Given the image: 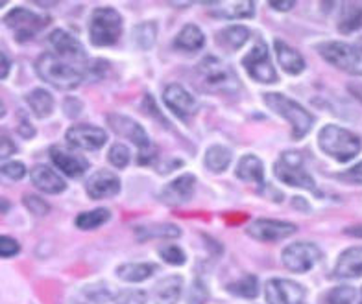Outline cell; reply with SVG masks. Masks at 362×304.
I'll return each instance as SVG.
<instances>
[{
	"label": "cell",
	"instance_id": "46",
	"mask_svg": "<svg viewBox=\"0 0 362 304\" xmlns=\"http://www.w3.org/2000/svg\"><path fill=\"white\" fill-rule=\"evenodd\" d=\"M15 144L11 142L10 138H4V137H0V161H4V159L11 157L15 153Z\"/></svg>",
	"mask_w": 362,
	"mask_h": 304
},
{
	"label": "cell",
	"instance_id": "23",
	"mask_svg": "<svg viewBox=\"0 0 362 304\" xmlns=\"http://www.w3.org/2000/svg\"><path fill=\"white\" fill-rule=\"evenodd\" d=\"M183 290V279L180 275H170L156 284L152 299L156 304H176Z\"/></svg>",
	"mask_w": 362,
	"mask_h": 304
},
{
	"label": "cell",
	"instance_id": "38",
	"mask_svg": "<svg viewBox=\"0 0 362 304\" xmlns=\"http://www.w3.org/2000/svg\"><path fill=\"white\" fill-rule=\"evenodd\" d=\"M23 205L34 216H47L48 212H50V205H48L43 197H39V195L26 194L23 197Z\"/></svg>",
	"mask_w": 362,
	"mask_h": 304
},
{
	"label": "cell",
	"instance_id": "16",
	"mask_svg": "<svg viewBox=\"0 0 362 304\" xmlns=\"http://www.w3.org/2000/svg\"><path fill=\"white\" fill-rule=\"evenodd\" d=\"M86 190L90 200H107L120 192V179L110 170H96L87 179Z\"/></svg>",
	"mask_w": 362,
	"mask_h": 304
},
{
	"label": "cell",
	"instance_id": "35",
	"mask_svg": "<svg viewBox=\"0 0 362 304\" xmlns=\"http://www.w3.org/2000/svg\"><path fill=\"white\" fill-rule=\"evenodd\" d=\"M229 293L237 295V297H244V299H255L259 295V281L255 275H246L244 279L237 282L226 286Z\"/></svg>",
	"mask_w": 362,
	"mask_h": 304
},
{
	"label": "cell",
	"instance_id": "54",
	"mask_svg": "<svg viewBox=\"0 0 362 304\" xmlns=\"http://www.w3.org/2000/svg\"><path fill=\"white\" fill-rule=\"evenodd\" d=\"M2 6H6V0H0V8H2Z\"/></svg>",
	"mask_w": 362,
	"mask_h": 304
},
{
	"label": "cell",
	"instance_id": "4",
	"mask_svg": "<svg viewBox=\"0 0 362 304\" xmlns=\"http://www.w3.org/2000/svg\"><path fill=\"white\" fill-rule=\"evenodd\" d=\"M196 74L200 78L202 87L216 95H235L240 89L233 68L215 56L204 57L196 67Z\"/></svg>",
	"mask_w": 362,
	"mask_h": 304
},
{
	"label": "cell",
	"instance_id": "15",
	"mask_svg": "<svg viewBox=\"0 0 362 304\" xmlns=\"http://www.w3.org/2000/svg\"><path fill=\"white\" fill-rule=\"evenodd\" d=\"M67 142L74 147H80V150H87V152H95V150H100L102 146L107 140V135L102 128H96V126L90 124H76L69 128Z\"/></svg>",
	"mask_w": 362,
	"mask_h": 304
},
{
	"label": "cell",
	"instance_id": "22",
	"mask_svg": "<svg viewBox=\"0 0 362 304\" xmlns=\"http://www.w3.org/2000/svg\"><path fill=\"white\" fill-rule=\"evenodd\" d=\"M339 279H361L362 276V245L349 248L342 253L334 266Z\"/></svg>",
	"mask_w": 362,
	"mask_h": 304
},
{
	"label": "cell",
	"instance_id": "9",
	"mask_svg": "<svg viewBox=\"0 0 362 304\" xmlns=\"http://www.w3.org/2000/svg\"><path fill=\"white\" fill-rule=\"evenodd\" d=\"M48 23H50L48 17L34 13V11L26 10V8H15L4 17V24L10 30H13L15 37L21 43L35 37Z\"/></svg>",
	"mask_w": 362,
	"mask_h": 304
},
{
	"label": "cell",
	"instance_id": "31",
	"mask_svg": "<svg viewBox=\"0 0 362 304\" xmlns=\"http://www.w3.org/2000/svg\"><path fill=\"white\" fill-rule=\"evenodd\" d=\"M362 28V8L355 2L344 4L342 15L339 20V32L344 35L353 34Z\"/></svg>",
	"mask_w": 362,
	"mask_h": 304
},
{
	"label": "cell",
	"instance_id": "30",
	"mask_svg": "<svg viewBox=\"0 0 362 304\" xmlns=\"http://www.w3.org/2000/svg\"><path fill=\"white\" fill-rule=\"evenodd\" d=\"M26 104L37 118H47L54 111V96L45 89H34L26 95Z\"/></svg>",
	"mask_w": 362,
	"mask_h": 304
},
{
	"label": "cell",
	"instance_id": "14",
	"mask_svg": "<svg viewBox=\"0 0 362 304\" xmlns=\"http://www.w3.org/2000/svg\"><path fill=\"white\" fill-rule=\"evenodd\" d=\"M268 304H305V288L286 279H272L267 288Z\"/></svg>",
	"mask_w": 362,
	"mask_h": 304
},
{
	"label": "cell",
	"instance_id": "8",
	"mask_svg": "<svg viewBox=\"0 0 362 304\" xmlns=\"http://www.w3.org/2000/svg\"><path fill=\"white\" fill-rule=\"evenodd\" d=\"M320 56L324 57L329 65L334 68L351 74V76H362V50L342 41H327L318 44Z\"/></svg>",
	"mask_w": 362,
	"mask_h": 304
},
{
	"label": "cell",
	"instance_id": "49",
	"mask_svg": "<svg viewBox=\"0 0 362 304\" xmlns=\"http://www.w3.org/2000/svg\"><path fill=\"white\" fill-rule=\"evenodd\" d=\"M10 68H11L10 59H8L4 54L0 52V80H6V78H8V74H10Z\"/></svg>",
	"mask_w": 362,
	"mask_h": 304
},
{
	"label": "cell",
	"instance_id": "7",
	"mask_svg": "<svg viewBox=\"0 0 362 304\" xmlns=\"http://www.w3.org/2000/svg\"><path fill=\"white\" fill-rule=\"evenodd\" d=\"M122 34V17L113 8H96L90 13L89 39L95 47H111Z\"/></svg>",
	"mask_w": 362,
	"mask_h": 304
},
{
	"label": "cell",
	"instance_id": "41",
	"mask_svg": "<svg viewBox=\"0 0 362 304\" xmlns=\"http://www.w3.org/2000/svg\"><path fill=\"white\" fill-rule=\"evenodd\" d=\"M209 300V290L202 281H194L187 295V304H207Z\"/></svg>",
	"mask_w": 362,
	"mask_h": 304
},
{
	"label": "cell",
	"instance_id": "11",
	"mask_svg": "<svg viewBox=\"0 0 362 304\" xmlns=\"http://www.w3.org/2000/svg\"><path fill=\"white\" fill-rule=\"evenodd\" d=\"M243 67L259 83H276L277 72L270 61V54L264 43H259L243 57Z\"/></svg>",
	"mask_w": 362,
	"mask_h": 304
},
{
	"label": "cell",
	"instance_id": "45",
	"mask_svg": "<svg viewBox=\"0 0 362 304\" xmlns=\"http://www.w3.org/2000/svg\"><path fill=\"white\" fill-rule=\"evenodd\" d=\"M81 109H83V104L78 98H74V96H69L67 100L63 102V113L67 114L69 118H76L78 114L81 113Z\"/></svg>",
	"mask_w": 362,
	"mask_h": 304
},
{
	"label": "cell",
	"instance_id": "44",
	"mask_svg": "<svg viewBox=\"0 0 362 304\" xmlns=\"http://www.w3.org/2000/svg\"><path fill=\"white\" fill-rule=\"evenodd\" d=\"M340 181H346V183H353V185H362V161L358 162V164H355L353 168H349V170L342 171V174H339Z\"/></svg>",
	"mask_w": 362,
	"mask_h": 304
},
{
	"label": "cell",
	"instance_id": "6",
	"mask_svg": "<svg viewBox=\"0 0 362 304\" xmlns=\"http://www.w3.org/2000/svg\"><path fill=\"white\" fill-rule=\"evenodd\" d=\"M274 174L281 183L294 188H303L313 194H318V186L315 179L309 176V171L303 168V155L300 152H283L279 161L274 164Z\"/></svg>",
	"mask_w": 362,
	"mask_h": 304
},
{
	"label": "cell",
	"instance_id": "20",
	"mask_svg": "<svg viewBox=\"0 0 362 304\" xmlns=\"http://www.w3.org/2000/svg\"><path fill=\"white\" fill-rule=\"evenodd\" d=\"M30 177H32L35 188H39L45 194H62L67 188V183L57 176L52 168L45 166V164H35L30 171Z\"/></svg>",
	"mask_w": 362,
	"mask_h": 304
},
{
	"label": "cell",
	"instance_id": "55",
	"mask_svg": "<svg viewBox=\"0 0 362 304\" xmlns=\"http://www.w3.org/2000/svg\"><path fill=\"white\" fill-rule=\"evenodd\" d=\"M361 293H362V290H361Z\"/></svg>",
	"mask_w": 362,
	"mask_h": 304
},
{
	"label": "cell",
	"instance_id": "5",
	"mask_svg": "<svg viewBox=\"0 0 362 304\" xmlns=\"http://www.w3.org/2000/svg\"><path fill=\"white\" fill-rule=\"evenodd\" d=\"M107 124L119 137L129 138L139 147V162L141 164H148V162H152L153 159L158 157L156 144H152L143 126L137 124L134 118H129L126 114L111 113L107 114Z\"/></svg>",
	"mask_w": 362,
	"mask_h": 304
},
{
	"label": "cell",
	"instance_id": "36",
	"mask_svg": "<svg viewBox=\"0 0 362 304\" xmlns=\"http://www.w3.org/2000/svg\"><path fill=\"white\" fill-rule=\"evenodd\" d=\"M355 297H357V291L353 290L351 286H339V288H333L327 295L329 304H353L355 303Z\"/></svg>",
	"mask_w": 362,
	"mask_h": 304
},
{
	"label": "cell",
	"instance_id": "28",
	"mask_svg": "<svg viewBox=\"0 0 362 304\" xmlns=\"http://www.w3.org/2000/svg\"><path fill=\"white\" fill-rule=\"evenodd\" d=\"M205 44V35L196 24H187L181 28L180 34L176 35V41H174V47L180 48V50H187V52H196L204 48Z\"/></svg>",
	"mask_w": 362,
	"mask_h": 304
},
{
	"label": "cell",
	"instance_id": "37",
	"mask_svg": "<svg viewBox=\"0 0 362 304\" xmlns=\"http://www.w3.org/2000/svg\"><path fill=\"white\" fill-rule=\"evenodd\" d=\"M129 150L126 144L122 142H117L111 146L110 153H107V159H110V162L113 164L115 168H126L129 164Z\"/></svg>",
	"mask_w": 362,
	"mask_h": 304
},
{
	"label": "cell",
	"instance_id": "34",
	"mask_svg": "<svg viewBox=\"0 0 362 304\" xmlns=\"http://www.w3.org/2000/svg\"><path fill=\"white\" fill-rule=\"evenodd\" d=\"M158 39V24L156 23H141L134 28V43L141 50H150Z\"/></svg>",
	"mask_w": 362,
	"mask_h": 304
},
{
	"label": "cell",
	"instance_id": "56",
	"mask_svg": "<svg viewBox=\"0 0 362 304\" xmlns=\"http://www.w3.org/2000/svg\"><path fill=\"white\" fill-rule=\"evenodd\" d=\"M361 304H362V300H361Z\"/></svg>",
	"mask_w": 362,
	"mask_h": 304
},
{
	"label": "cell",
	"instance_id": "21",
	"mask_svg": "<svg viewBox=\"0 0 362 304\" xmlns=\"http://www.w3.org/2000/svg\"><path fill=\"white\" fill-rule=\"evenodd\" d=\"M274 50H276L277 61H279V65H281V68L286 74L298 76V74L305 71V59L291 44H286L281 39H276L274 41Z\"/></svg>",
	"mask_w": 362,
	"mask_h": 304
},
{
	"label": "cell",
	"instance_id": "50",
	"mask_svg": "<svg viewBox=\"0 0 362 304\" xmlns=\"http://www.w3.org/2000/svg\"><path fill=\"white\" fill-rule=\"evenodd\" d=\"M344 234L353 238H362V225H351V227L344 229Z\"/></svg>",
	"mask_w": 362,
	"mask_h": 304
},
{
	"label": "cell",
	"instance_id": "2",
	"mask_svg": "<svg viewBox=\"0 0 362 304\" xmlns=\"http://www.w3.org/2000/svg\"><path fill=\"white\" fill-rule=\"evenodd\" d=\"M262 100L270 107L276 114H279L281 118H285L291 124V137L294 140H301L313 129L315 124V116L309 111L294 102L288 96L281 95V92H267L262 96Z\"/></svg>",
	"mask_w": 362,
	"mask_h": 304
},
{
	"label": "cell",
	"instance_id": "42",
	"mask_svg": "<svg viewBox=\"0 0 362 304\" xmlns=\"http://www.w3.org/2000/svg\"><path fill=\"white\" fill-rule=\"evenodd\" d=\"M0 174L11 181H19L26 176V166H24L23 162H19V161L4 162V164L0 166Z\"/></svg>",
	"mask_w": 362,
	"mask_h": 304
},
{
	"label": "cell",
	"instance_id": "1",
	"mask_svg": "<svg viewBox=\"0 0 362 304\" xmlns=\"http://www.w3.org/2000/svg\"><path fill=\"white\" fill-rule=\"evenodd\" d=\"M35 72L48 85L56 87L57 90H72L76 89L83 81L86 72L72 65L71 61H65L54 52H45L37 57L35 61Z\"/></svg>",
	"mask_w": 362,
	"mask_h": 304
},
{
	"label": "cell",
	"instance_id": "3",
	"mask_svg": "<svg viewBox=\"0 0 362 304\" xmlns=\"http://www.w3.org/2000/svg\"><path fill=\"white\" fill-rule=\"evenodd\" d=\"M318 146L327 157L334 159L337 162H349L357 157L362 150L358 135L333 124L322 128L318 133Z\"/></svg>",
	"mask_w": 362,
	"mask_h": 304
},
{
	"label": "cell",
	"instance_id": "33",
	"mask_svg": "<svg viewBox=\"0 0 362 304\" xmlns=\"http://www.w3.org/2000/svg\"><path fill=\"white\" fill-rule=\"evenodd\" d=\"M111 219V212L107 209H95L87 210V212H81L78 214V218L74 219L78 229L81 231H93V229L102 227L104 224H107Z\"/></svg>",
	"mask_w": 362,
	"mask_h": 304
},
{
	"label": "cell",
	"instance_id": "51",
	"mask_svg": "<svg viewBox=\"0 0 362 304\" xmlns=\"http://www.w3.org/2000/svg\"><path fill=\"white\" fill-rule=\"evenodd\" d=\"M294 207H303L305 210H309V205H307L303 200H298V197H294Z\"/></svg>",
	"mask_w": 362,
	"mask_h": 304
},
{
	"label": "cell",
	"instance_id": "32",
	"mask_svg": "<svg viewBox=\"0 0 362 304\" xmlns=\"http://www.w3.org/2000/svg\"><path fill=\"white\" fill-rule=\"evenodd\" d=\"M231 159H233V153L229 152L228 147L215 144V146H211L207 150V153H205V166H207V170L213 171V174H222V171L228 170Z\"/></svg>",
	"mask_w": 362,
	"mask_h": 304
},
{
	"label": "cell",
	"instance_id": "18",
	"mask_svg": "<svg viewBox=\"0 0 362 304\" xmlns=\"http://www.w3.org/2000/svg\"><path fill=\"white\" fill-rule=\"evenodd\" d=\"M163 100L167 104L172 113H176L180 118H189L191 114L196 113V100L194 96L187 89H183L177 83H172L163 92Z\"/></svg>",
	"mask_w": 362,
	"mask_h": 304
},
{
	"label": "cell",
	"instance_id": "29",
	"mask_svg": "<svg viewBox=\"0 0 362 304\" xmlns=\"http://www.w3.org/2000/svg\"><path fill=\"white\" fill-rule=\"evenodd\" d=\"M158 271V266L152 262H137V264H124L117 269L119 279L124 282H143Z\"/></svg>",
	"mask_w": 362,
	"mask_h": 304
},
{
	"label": "cell",
	"instance_id": "39",
	"mask_svg": "<svg viewBox=\"0 0 362 304\" xmlns=\"http://www.w3.org/2000/svg\"><path fill=\"white\" fill-rule=\"evenodd\" d=\"M159 255H161V258L167 264H170V266H181V264H185V253L181 251L177 245H172V243H168V245H163V248H159Z\"/></svg>",
	"mask_w": 362,
	"mask_h": 304
},
{
	"label": "cell",
	"instance_id": "53",
	"mask_svg": "<svg viewBox=\"0 0 362 304\" xmlns=\"http://www.w3.org/2000/svg\"><path fill=\"white\" fill-rule=\"evenodd\" d=\"M37 4H43L45 8H47V2H37ZM54 4H56V2H48V6H54Z\"/></svg>",
	"mask_w": 362,
	"mask_h": 304
},
{
	"label": "cell",
	"instance_id": "48",
	"mask_svg": "<svg viewBox=\"0 0 362 304\" xmlns=\"http://www.w3.org/2000/svg\"><path fill=\"white\" fill-rule=\"evenodd\" d=\"M17 131H19L21 137H24V138H32L35 135L34 126L30 124L28 120H23V122L19 124V128H17Z\"/></svg>",
	"mask_w": 362,
	"mask_h": 304
},
{
	"label": "cell",
	"instance_id": "26",
	"mask_svg": "<svg viewBox=\"0 0 362 304\" xmlns=\"http://www.w3.org/2000/svg\"><path fill=\"white\" fill-rule=\"evenodd\" d=\"M248 39L250 30L246 26H240V24L228 26V28L220 30L218 34H216V43H218V47L226 48L229 52H235L238 48H243Z\"/></svg>",
	"mask_w": 362,
	"mask_h": 304
},
{
	"label": "cell",
	"instance_id": "25",
	"mask_svg": "<svg viewBox=\"0 0 362 304\" xmlns=\"http://www.w3.org/2000/svg\"><path fill=\"white\" fill-rule=\"evenodd\" d=\"M237 177L244 183H255V185L262 186L264 185V166L262 161L252 153L244 155L237 164Z\"/></svg>",
	"mask_w": 362,
	"mask_h": 304
},
{
	"label": "cell",
	"instance_id": "43",
	"mask_svg": "<svg viewBox=\"0 0 362 304\" xmlns=\"http://www.w3.org/2000/svg\"><path fill=\"white\" fill-rule=\"evenodd\" d=\"M21 253V243L11 236H0V258H13Z\"/></svg>",
	"mask_w": 362,
	"mask_h": 304
},
{
	"label": "cell",
	"instance_id": "27",
	"mask_svg": "<svg viewBox=\"0 0 362 304\" xmlns=\"http://www.w3.org/2000/svg\"><path fill=\"white\" fill-rule=\"evenodd\" d=\"M135 236L139 242H148L153 238H177L181 236V229L174 224H152V225H139L135 227Z\"/></svg>",
	"mask_w": 362,
	"mask_h": 304
},
{
	"label": "cell",
	"instance_id": "10",
	"mask_svg": "<svg viewBox=\"0 0 362 304\" xmlns=\"http://www.w3.org/2000/svg\"><path fill=\"white\" fill-rule=\"evenodd\" d=\"M281 260L292 273H307L322 260V251L313 242H294L281 253Z\"/></svg>",
	"mask_w": 362,
	"mask_h": 304
},
{
	"label": "cell",
	"instance_id": "12",
	"mask_svg": "<svg viewBox=\"0 0 362 304\" xmlns=\"http://www.w3.org/2000/svg\"><path fill=\"white\" fill-rule=\"evenodd\" d=\"M296 231H298V227L291 221H279V219L268 218L255 219L246 227L248 236L255 238L259 242H279V240L292 236Z\"/></svg>",
	"mask_w": 362,
	"mask_h": 304
},
{
	"label": "cell",
	"instance_id": "40",
	"mask_svg": "<svg viewBox=\"0 0 362 304\" xmlns=\"http://www.w3.org/2000/svg\"><path fill=\"white\" fill-rule=\"evenodd\" d=\"M113 300L117 304H146L148 297L141 290H124L115 293Z\"/></svg>",
	"mask_w": 362,
	"mask_h": 304
},
{
	"label": "cell",
	"instance_id": "19",
	"mask_svg": "<svg viewBox=\"0 0 362 304\" xmlns=\"http://www.w3.org/2000/svg\"><path fill=\"white\" fill-rule=\"evenodd\" d=\"M50 159L56 164V168H59L65 176L72 177V179L81 177L89 168V161L86 157L69 152V150H63L62 146L50 147Z\"/></svg>",
	"mask_w": 362,
	"mask_h": 304
},
{
	"label": "cell",
	"instance_id": "47",
	"mask_svg": "<svg viewBox=\"0 0 362 304\" xmlns=\"http://www.w3.org/2000/svg\"><path fill=\"white\" fill-rule=\"evenodd\" d=\"M268 6H270L272 10L291 11L292 8L296 6V2L294 0H285V2H283V0H270V2H268Z\"/></svg>",
	"mask_w": 362,
	"mask_h": 304
},
{
	"label": "cell",
	"instance_id": "13",
	"mask_svg": "<svg viewBox=\"0 0 362 304\" xmlns=\"http://www.w3.org/2000/svg\"><path fill=\"white\" fill-rule=\"evenodd\" d=\"M48 43L56 50L54 52L56 56H59L62 59H69L72 65H81V68L86 67L87 54L74 35H71L65 30H54L52 34L48 35Z\"/></svg>",
	"mask_w": 362,
	"mask_h": 304
},
{
	"label": "cell",
	"instance_id": "52",
	"mask_svg": "<svg viewBox=\"0 0 362 304\" xmlns=\"http://www.w3.org/2000/svg\"><path fill=\"white\" fill-rule=\"evenodd\" d=\"M4 114H6V105H4V102L0 100V118H2Z\"/></svg>",
	"mask_w": 362,
	"mask_h": 304
},
{
	"label": "cell",
	"instance_id": "24",
	"mask_svg": "<svg viewBox=\"0 0 362 304\" xmlns=\"http://www.w3.org/2000/svg\"><path fill=\"white\" fill-rule=\"evenodd\" d=\"M211 13L220 19H250L255 15V2L244 0V2H213Z\"/></svg>",
	"mask_w": 362,
	"mask_h": 304
},
{
	"label": "cell",
	"instance_id": "17",
	"mask_svg": "<svg viewBox=\"0 0 362 304\" xmlns=\"http://www.w3.org/2000/svg\"><path fill=\"white\" fill-rule=\"evenodd\" d=\"M194 186L196 177L192 176V174H183V176L170 181V183L163 188L159 197H161L163 203L170 205V207H177V205H183L191 200L192 194H194Z\"/></svg>",
	"mask_w": 362,
	"mask_h": 304
}]
</instances>
